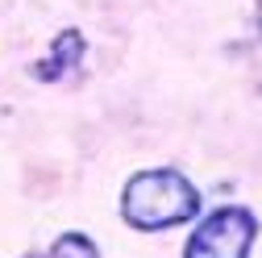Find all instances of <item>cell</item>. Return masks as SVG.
<instances>
[{"label": "cell", "instance_id": "cell-2", "mask_svg": "<svg viewBox=\"0 0 262 258\" xmlns=\"http://www.w3.org/2000/svg\"><path fill=\"white\" fill-rule=\"evenodd\" d=\"M258 238V221L250 208H221L191 233L183 258H246Z\"/></svg>", "mask_w": 262, "mask_h": 258}, {"label": "cell", "instance_id": "cell-4", "mask_svg": "<svg viewBox=\"0 0 262 258\" xmlns=\"http://www.w3.org/2000/svg\"><path fill=\"white\" fill-rule=\"evenodd\" d=\"M46 258H100V254H96V246H92L83 233H62V238L50 246Z\"/></svg>", "mask_w": 262, "mask_h": 258}, {"label": "cell", "instance_id": "cell-1", "mask_svg": "<svg viewBox=\"0 0 262 258\" xmlns=\"http://www.w3.org/2000/svg\"><path fill=\"white\" fill-rule=\"evenodd\" d=\"M200 212V191L191 187V179H183L171 167L158 171H138L121 191V217L134 229H167V225H183Z\"/></svg>", "mask_w": 262, "mask_h": 258}, {"label": "cell", "instance_id": "cell-5", "mask_svg": "<svg viewBox=\"0 0 262 258\" xmlns=\"http://www.w3.org/2000/svg\"><path fill=\"white\" fill-rule=\"evenodd\" d=\"M258 25H262V0H258Z\"/></svg>", "mask_w": 262, "mask_h": 258}, {"label": "cell", "instance_id": "cell-3", "mask_svg": "<svg viewBox=\"0 0 262 258\" xmlns=\"http://www.w3.org/2000/svg\"><path fill=\"white\" fill-rule=\"evenodd\" d=\"M83 50H88V42H83V34L79 29H62V34L54 38V46H50V54L34 67V75L42 79V83H54V79H67L79 62H83Z\"/></svg>", "mask_w": 262, "mask_h": 258}]
</instances>
